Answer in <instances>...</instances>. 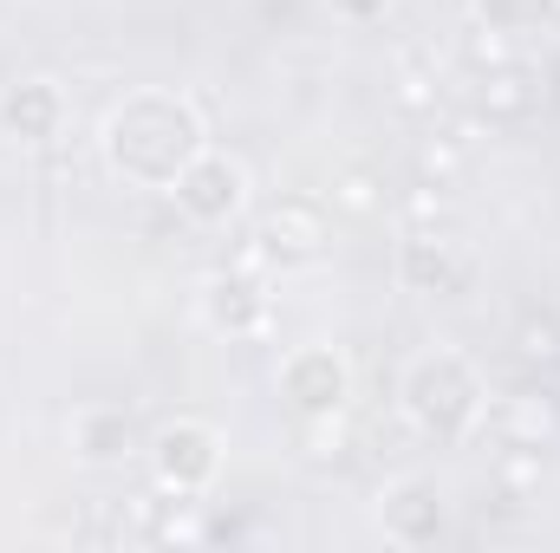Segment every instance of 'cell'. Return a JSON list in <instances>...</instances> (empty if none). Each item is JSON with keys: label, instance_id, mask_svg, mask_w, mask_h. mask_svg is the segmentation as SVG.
<instances>
[{"label": "cell", "instance_id": "14", "mask_svg": "<svg viewBox=\"0 0 560 553\" xmlns=\"http://www.w3.org/2000/svg\"><path fill=\"white\" fill-rule=\"evenodd\" d=\"M515 352H522L528 365H560V319L555 313H528V319L515 326Z\"/></svg>", "mask_w": 560, "mask_h": 553}, {"label": "cell", "instance_id": "18", "mask_svg": "<svg viewBox=\"0 0 560 553\" xmlns=\"http://www.w3.org/2000/svg\"><path fill=\"white\" fill-rule=\"evenodd\" d=\"M398 105H405V111H436V85H430L423 72H405V79H398Z\"/></svg>", "mask_w": 560, "mask_h": 553}, {"label": "cell", "instance_id": "5", "mask_svg": "<svg viewBox=\"0 0 560 553\" xmlns=\"http://www.w3.org/2000/svg\"><path fill=\"white\" fill-rule=\"evenodd\" d=\"M476 111H482L489 125H522V118L535 111V79H528L522 66H489L482 85H476Z\"/></svg>", "mask_w": 560, "mask_h": 553}, {"label": "cell", "instance_id": "16", "mask_svg": "<svg viewBox=\"0 0 560 553\" xmlns=\"http://www.w3.org/2000/svg\"><path fill=\"white\" fill-rule=\"evenodd\" d=\"M306 456L313 462H339L346 456V423L332 411H313V423H306Z\"/></svg>", "mask_w": 560, "mask_h": 553}, {"label": "cell", "instance_id": "4", "mask_svg": "<svg viewBox=\"0 0 560 553\" xmlns=\"http://www.w3.org/2000/svg\"><path fill=\"white\" fill-rule=\"evenodd\" d=\"M398 274L405 286H418V293H450L456 280H463V261H456V242H436V235H411L405 242V255H398Z\"/></svg>", "mask_w": 560, "mask_h": 553}, {"label": "cell", "instance_id": "11", "mask_svg": "<svg viewBox=\"0 0 560 553\" xmlns=\"http://www.w3.org/2000/svg\"><path fill=\"white\" fill-rule=\"evenodd\" d=\"M541 475H548V462H541L535 443H502V456H495V489H502V502H528V495L541 489Z\"/></svg>", "mask_w": 560, "mask_h": 553}, {"label": "cell", "instance_id": "8", "mask_svg": "<svg viewBox=\"0 0 560 553\" xmlns=\"http://www.w3.org/2000/svg\"><path fill=\"white\" fill-rule=\"evenodd\" d=\"M287 391L300 398V411H332L346 398V372H339L332 352H300L287 365Z\"/></svg>", "mask_w": 560, "mask_h": 553}, {"label": "cell", "instance_id": "12", "mask_svg": "<svg viewBox=\"0 0 560 553\" xmlns=\"http://www.w3.org/2000/svg\"><path fill=\"white\" fill-rule=\"evenodd\" d=\"M326 196H332V209H339V215H378V209H385V176H378V169H365V163H352V169H339V176H332V189H326Z\"/></svg>", "mask_w": 560, "mask_h": 553}, {"label": "cell", "instance_id": "7", "mask_svg": "<svg viewBox=\"0 0 560 553\" xmlns=\"http://www.w3.org/2000/svg\"><path fill=\"white\" fill-rule=\"evenodd\" d=\"M79 456L85 462H125L131 449H138V430H131V416L112 411V404H92V411H79Z\"/></svg>", "mask_w": 560, "mask_h": 553}, {"label": "cell", "instance_id": "17", "mask_svg": "<svg viewBox=\"0 0 560 553\" xmlns=\"http://www.w3.org/2000/svg\"><path fill=\"white\" fill-rule=\"evenodd\" d=\"M469 66H509V33H502V26L476 33V39H469Z\"/></svg>", "mask_w": 560, "mask_h": 553}, {"label": "cell", "instance_id": "13", "mask_svg": "<svg viewBox=\"0 0 560 553\" xmlns=\"http://www.w3.org/2000/svg\"><path fill=\"white\" fill-rule=\"evenodd\" d=\"M463 163H469V143L456 138V131H436V138L418 143V176L423 183H456Z\"/></svg>", "mask_w": 560, "mask_h": 553}, {"label": "cell", "instance_id": "1", "mask_svg": "<svg viewBox=\"0 0 560 553\" xmlns=\"http://www.w3.org/2000/svg\"><path fill=\"white\" fill-rule=\"evenodd\" d=\"M176 202H183V215L189 222H229L235 209H242V163H229V156H202L183 183H176Z\"/></svg>", "mask_w": 560, "mask_h": 553}, {"label": "cell", "instance_id": "3", "mask_svg": "<svg viewBox=\"0 0 560 553\" xmlns=\"http://www.w3.org/2000/svg\"><path fill=\"white\" fill-rule=\"evenodd\" d=\"M156 469H163V482H170L176 495L202 489V482H209V469H215V436H209L202 423L163 430V443H156Z\"/></svg>", "mask_w": 560, "mask_h": 553}, {"label": "cell", "instance_id": "10", "mask_svg": "<svg viewBox=\"0 0 560 553\" xmlns=\"http://www.w3.org/2000/svg\"><path fill=\"white\" fill-rule=\"evenodd\" d=\"M385 528H392V541H405V548H423V541H436V528H443V508H436V495L411 482L392 508H385Z\"/></svg>", "mask_w": 560, "mask_h": 553}, {"label": "cell", "instance_id": "9", "mask_svg": "<svg viewBox=\"0 0 560 553\" xmlns=\"http://www.w3.org/2000/svg\"><path fill=\"white\" fill-rule=\"evenodd\" d=\"M495 430H502V443H555V430H560V411H555V398L548 391H515L502 411H495Z\"/></svg>", "mask_w": 560, "mask_h": 553}, {"label": "cell", "instance_id": "2", "mask_svg": "<svg viewBox=\"0 0 560 553\" xmlns=\"http://www.w3.org/2000/svg\"><path fill=\"white\" fill-rule=\"evenodd\" d=\"M261 248H268V261H313L319 255V242H326V215H319V202H306V196H287L275 202L268 215H261Z\"/></svg>", "mask_w": 560, "mask_h": 553}, {"label": "cell", "instance_id": "6", "mask_svg": "<svg viewBox=\"0 0 560 553\" xmlns=\"http://www.w3.org/2000/svg\"><path fill=\"white\" fill-rule=\"evenodd\" d=\"M0 125L13 131V138H52L59 131V92L46 85V79H26V85H13L7 98H0Z\"/></svg>", "mask_w": 560, "mask_h": 553}, {"label": "cell", "instance_id": "15", "mask_svg": "<svg viewBox=\"0 0 560 553\" xmlns=\"http://www.w3.org/2000/svg\"><path fill=\"white\" fill-rule=\"evenodd\" d=\"M405 222H411V235L450 222V183H411L405 189Z\"/></svg>", "mask_w": 560, "mask_h": 553}]
</instances>
